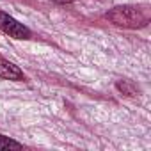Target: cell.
<instances>
[{"label":"cell","instance_id":"cell-4","mask_svg":"<svg viewBox=\"0 0 151 151\" xmlns=\"http://www.w3.org/2000/svg\"><path fill=\"white\" fill-rule=\"evenodd\" d=\"M116 87H117V91L123 93L124 96H137V94H139V87H137L133 82H130V80H119V82L116 84Z\"/></svg>","mask_w":151,"mask_h":151},{"label":"cell","instance_id":"cell-3","mask_svg":"<svg viewBox=\"0 0 151 151\" xmlns=\"http://www.w3.org/2000/svg\"><path fill=\"white\" fill-rule=\"evenodd\" d=\"M0 78H2V80L20 82V80H25V75H23V71L16 64H13V62H9V60L0 57Z\"/></svg>","mask_w":151,"mask_h":151},{"label":"cell","instance_id":"cell-2","mask_svg":"<svg viewBox=\"0 0 151 151\" xmlns=\"http://www.w3.org/2000/svg\"><path fill=\"white\" fill-rule=\"evenodd\" d=\"M0 30L14 39H29L32 36L29 27H25L23 23H20L18 20H14L13 16H9L7 13H2V11H0Z\"/></svg>","mask_w":151,"mask_h":151},{"label":"cell","instance_id":"cell-1","mask_svg":"<svg viewBox=\"0 0 151 151\" xmlns=\"http://www.w3.org/2000/svg\"><path fill=\"white\" fill-rule=\"evenodd\" d=\"M105 18L114 25L126 27V29H142L149 23V16L142 7L137 6H117L110 9Z\"/></svg>","mask_w":151,"mask_h":151},{"label":"cell","instance_id":"cell-5","mask_svg":"<svg viewBox=\"0 0 151 151\" xmlns=\"http://www.w3.org/2000/svg\"><path fill=\"white\" fill-rule=\"evenodd\" d=\"M23 144H20L14 139H9L6 135H0V151H7V149H22Z\"/></svg>","mask_w":151,"mask_h":151},{"label":"cell","instance_id":"cell-6","mask_svg":"<svg viewBox=\"0 0 151 151\" xmlns=\"http://www.w3.org/2000/svg\"><path fill=\"white\" fill-rule=\"evenodd\" d=\"M53 2H57V4H71L73 0H53Z\"/></svg>","mask_w":151,"mask_h":151}]
</instances>
